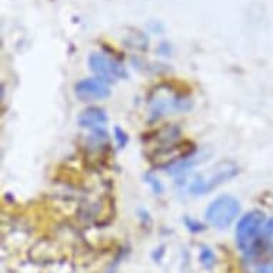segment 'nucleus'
<instances>
[{
  "instance_id": "obj_11",
  "label": "nucleus",
  "mask_w": 273,
  "mask_h": 273,
  "mask_svg": "<svg viewBox=\"0 0 273 273\" xmlns=\"http://www.w3.org/2000/svg\"><path fill=\"white\" fill-rule=\"evenodd\" d=\"M262 235L265 238H272L273 236V217H270L267 222L263 224V229H262Z\"/></svg>"
},
{
  "instance_id": "obj_10",
  "label": "nucleus",
  "mask_w": 273,
  "mask_h": 273,
  "mask_svg": "<svg viewBox=\"0 0 273 273\" xmlns=\"http://www.w3.org/2000/svg\"><path fill=\"white\" fill-rule=\"evenodd\" d=\"M145 179H146L147 183L150 185V188H152V190H153L154 193H156V195H161L162 192H163V186L161 185V182L152 175H146L145 176Z\"/></svg>"
},
{
  "instance_id": "obj_2",
  "label": "nucleus",
  "mask_w": 273,
  "mask_h": 273,
  "mask_svg": "<svg viewBox=\"0 0 273 273\" xmlns=\"http://www.w3.org/2000/svg\"><path fill=\"white\" fill-rule=\"evenodd\" d=\"M239 213L240 203L238 199L231 195H222L210 202L204 212V217L210 226L217 229H226L233 223Z\"/></svg>"
},
{
  "instance_id": "obj_1",
  "label": "nucleus",
  "mask_w": 273,
  "mask_h": 273,
  "mask_svg": "<svg viewBox=\"0 0 273 273\" xmlns=\"http://www.w3.org/2000/svg\"><path fill=\"white\" fill-rule=\"evenodd\" d=\"M238 173L239 169L233 162H222L216 168L212 169L209 173L195 177L193 182L190 183L189 192L195 196L206 195L213 189H216L222 183L233 179Z\"/></svg>"
},
{
  "instance_id": "obj_12",
  "label": "nucleus",
  "mask_w": 273,
  "mask_h": 273,
  "mask_svg": "<svg viewBox=\"0 0 273 273\" xmlns=\"http://www.w3.org/2000/svg\"><path fill=\"white\" fill-rule=\"evenodd\" d=\"M259 273H273V265H266V266L260 267Z\"/></svg>"
},
{
  "instance_id": "obj_7",
  "label": "nucleus",
  "mask_w": 273,
  "mask_h": 273,
  "mask_svg": "<svg viewBox=\"0 0 273 273\" xmlns=\"http://www.w3.org/2000/svg\"><path fill=\"white\" fill-rule=\"evenodd\" d=\"M199 260L202 263V266L206 269H212L215 266V262H216V256L213 251L210 249L209 246H202L200 247V253H199Z\"/></svg>"
},
{
  "instance_id": "obj_9",
  "label": "nucleus",
  "mask_w": 273,
  "mask_h": 273,
  "mask_svg": "<svg viewBox=\"0 0 273 273\" xmlns=\"http://www.w3.org/2000/svg\"><path fill=\"white\" fill-rule=\"evenodd\" d=\"M115 139H116L118 146H119L120 149H123V147L127 145V142H129V136H127V133L122 127L116 126L115 127Z\"/></svg>"
},
{
  "instance_id": "obj_8",
  "label": "nucleus",
  "mask_w": 273,
  "mask_h": 273,
  "mask_svg": "<svg viewBox=\"0 0 273 273\" xmlns=\"http://www.w3.org/2000/svg\"><path fill=\"white\" fill-rule=\"evenodd\" d=\"M185 226L188 228V231L192 232V233H200V232H203L206 228H204V224H202L200 222H197L195 219H190V217H185Z\"/></svg>"
},
{
  "instance_id": "obj_6",
  "label": "nucleus",
  "mask_w": 273,
  "mask_h": 273,
  "mask_svg": "<svg viewBox=\"0 0 273 273\" xmlns=\"http://www.w3.org/2000/svg\"><path fill=\"white\" fill-rule=\"evenodd\" d=\"M107 120L109 118H107L105 109L92 106V107L84 109L83 112L79 115L77 125L83 129H90L93 132H98V130H105Z\"/></svg>"
},
{
  "instance_id": "obj_5",
  "label": "nucleus",
  "mask_w": 273,
  "mask_h": 273,
  "mask_svg": "<svg viewBox=\"0 0 273 273\" xmlns=\"http://www.w3.org/2000/svg\"><path fill=\"white\" fill-rule=\"evenodd\" d=\"M75 95L83 102L103 100L110 96V87L107 82L99 77H87L75 84Z\"/></svg>"
},
{
  "instance_id": "obj_3",
  "label": "nucleus",
  "mask_w": 273,
  "mask_h": 273,
  "mask_svg": "<svg viewBox=\"0 0 273 273\" xmlns=\"http://www.w3.org/2000/svg\"><path fill=\"white\" fill-rule=\"evenodd\" d=\"M265 220V213L260 210H252L240 217L236 226V245L242 252H252L255 249Z\"/></svg>"
},
{
  "instance_id": "obj_4",
  "label": "nucleus",
  "mask_w": 273,
  "mask_h": 273,
  "mask_svg": "<svg viewBox=\"0 0 273 273\" xmlns=\"http://www.w3.org/2000/svg\"><path fill=\"white\" fill-rule=\"evenodd\" d=\"M89 66H90L92 72L102 80L105 82H118L122 79H126L127 72L126 69L115 62L109 57L103 56V55H92L89 59Z\"/></svg>"
}]
</instances>
